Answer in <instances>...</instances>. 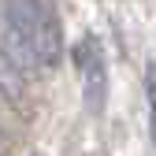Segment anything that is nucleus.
Masks as SVG:
<instances>
[{"label":"nucleus","instance_id":"1","mask_svg":"<svg viewBox=\"0 0 156 156\" xmlns=\"http://www.w3.org/2000/svg\"><path fill=\"white\" fill-rule=\"evenodd\" d=\"M0 56L19 74L52 71L63 56V23L56 0H4L0 4Z\"/></svg>","mask_w":156,"mask_h":156},{"label":"nucleus","instance_id":"5","mask_svg":"<svg viewBox=\"0 0 156 156\" xmlns=\"http://www.w3.org/2000/svg\"><path fill=\"white\" fill-rule=\"evenodd\" d=\"M30 156H41V152H30Z\"/></svg>","mask_w":156,"mask_h":156},{"label":"nucleus","instance_id":"2","mask_svg":"<svg viewBox=\"0 0 156 156\" xmlns=\"http://www.w3.org/2000/svg\"><path fill=\"white\" fill-rule=\"evenodd\" d=\"M74 67H78V82H82V101L97 115L104 112L108 101V56L97 34H82V41L74 45Z\"/></svg>","mask_w":156,"mask_h":156},{"label":"nucleus","instance_id":"4","mask_svg":"<svg viewBox=\"0 0 156 156\" xmlns=\"http://www.w3.org/2000/svg\"><path fill=\"white\" fill-rule=\"evenodd\" d=\"M4 104H8V101H4V97H0V112H4Z\"/></svg>","mask_w":156,"mask_h":156},{"label":"nucleus","instance_id":"3","mask_svg":"<svg viewBox=\"0 0 156 156\" xmlns=\"http://www.w3.org/2000/svg\"><path fill=\"white\" fill-rule=\"evenodd\" d=\"M145 101H149V130H152V145H156V63L145 67Z\"/></svg>","mask_w":156,"mask_h":156}]
</instances>
